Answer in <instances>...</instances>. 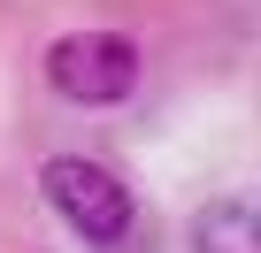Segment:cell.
<instances>
[{
	"label": "cell",
	"instance_id": "1",
	"mask_svg": "<svg viewBox=\"0 0 261 253\" xmlns=\"http://www.w3.org/2000/svg\"><path fill=\"white\" fill-rule=\"evenodd\" d=\"M39 184H46V207H54L85 245H115V238H130V222H139L130 184H123L115 169L85 161V154H54V161L39 169Z\"/></svg>",
	"mask_w": 261,
	"mask_h": 253
},
{
	"label": "cell",
	"instance_id": "2",
	"mask_svg": "<svg viewBox=\"0 0 261 253\" xmlns=\"http://www.w3.org/2000/svg\"><path fill=\"white\" fill-rule=\"evenodd\" d=\"M46 85L69 107H115L139 85V46L123 31H69V39L46 46Z\"/></svg>",
	"mask_w": 261,
	"mask_h": 253
},
{
	"label": "cell",
	"instance_id": "3",
	"mask_svg": "<svg viewBox=\"0 0 261 253\" xmlns=\"http://www.w3.org/2000/svg\"><path fill=\"white\" fill-rule=\"evenodd\" d=\"M192 253H261V200L230 192V200H207L185 230Z\"/></svg>",
	"mask_w": 261,
	"mask_h": 253
}]
</instances>
